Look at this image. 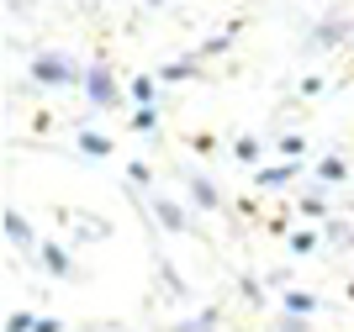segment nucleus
Listing matches in <instances>:
<instances>
[{
    "label": "nucleus",
    "mask_w": 354,
    "mask_h": 332,
    "mask_svg": "<svg viewBox=\"0 0 354 332\" xmlns=\"http://www.w3.org/2000/svg\"><path fill=\"white\" fill-rule=\"evenodd\" d=\"M301 211L307 217H328V195H301Z\"/></svg>",
    "instance_id": "obj_24"
},
{
    "label": "nucleus",
    "mask_w": 354,
    "mask_h": 332,
    "mask_svg": "<svg viewBox=\"0 0 354 332\" xmlns=\"http://www.w3.org/2000/svg\"><path fill=\"white\" fill-rule=\"evenodd\" d=\"M32 332H64V322L59 317H37V327H32Z\"/></svg>",
    "instance_id": "obj_26"
},
{
    "label": "nucleus",
    "mask_w": 354,
    "mask_h": 332,
    "mask_svg": "<svg viewBox=\"0 0 354 332\" xmlns=\"http://www.w3.org/2000/svg\"><path fill=\"white\" fill-rule=\"evenodd\" d=\"M127 179H133V185H143V190H153V169H148L143 159H133V164H127Z\"/></svg>",
    "instance_id": "obj_21"
},
{
    "label": "nucleus",
    "mask_w": 354,
    "mask_h": 332,
    "mask_svg": "<svg viewBox=\"0 0 354 332\" xmlns=\"http://www.w3.org/2000/svg\"><path fill=\"white\" fill-rule=\"evenodd\" d=\"M259 153H265V148H259V137H238V143H233V159H238V164H259Z\"/></svg>",
    "instance_id": "obj_16"
},
{
    "label": "nucleus",
    "mask_w": 354,
    "mask_h": 332,
    "mask_svg": "<svg viewBox=\"0 0 354 332\" xmlns=\"http://www.w3.org/2000/svg\"><path fill=\"white\" fill-rule=\"evenodd\" d=\"M74 148H80L85 159H111V153H117V143L101 137V132H74Z\"/></svg>",
    "instance_id": "obj_8"
},
{
    "label": "nucleus",
    "mask_w": 354,
    "mask_h": 332,
    "mask_svg": "<svg viewBox=\"0 0 354 332\" xmlns=\"http://www.w3.org/2000/svg\"><path fill=\"white\" fill-rule=\"evenodd\" d=\"M32 327H37L32 311H6V332H32Z\"/></svg>",
    "instance_id": "obj_22"
},
{
    "label": "nucleus",
    "mask_w": 354,
    "mask_h": 332,
    "mask_svg": "<svg viewBox=\"0 0 354 332\" xmlns=\"http://www.w3.org/2000/svg\"><path fill=\"white\" fill-rule=\"evenodd\" d=\"M344 37H349V21H344V16H328L323 27H312L307 43H312V48H339Z\"/></svg>",
    "instance_id": "obj_7"
},
{
    "label": "nucleus",
    "mask_w": 354,
    "mask_h": 332,
    "mask_svg": "<svg viewBox=\"0 0 354 332\" xmlns=\"http://www.w3.org/2000/svg\"><path fill=\"white\" fill-rule=\"evenodd\" d=\"M148 206H153V217L164 222V232H191V211L175 201V195H164V190H153L148 195Z\"/></svg>",
    "instance_id": "obj_4"
},
{
    "label": "nucleus",
    "mask_w": 354,
    "mask_h": 332,
    "mask_svg": "<svg viewBox=\"0 0 354 332\" xmlns=\"http://www.w3.org/2000/svg\"><path fill=\"white\" fill-rule=\"evenodd\" d=\"M32 264L43 269V275H53V280H80L85 269H80V259H74L64 243H43L37 253H32Z\"/></svg>",
    "instance_id": "obj_3"
},
{
    "label": "nucleus",
    "mask_w": 354,
    "mask_h": 332,
    "mask_svg": "<svg viewBox=\"0 0 354 332\" xmlns=\"http://www.w3.org/2000/svg\"><path fill=\"white\" fill-rule=\"evenodd\" d=\"M6 237H11V248H27V253H37L43 248V237H37V227H32L16 206H6Z\"/></svg>",
    "instance_id": "obj_5"
},
{
    "label": "nucleus",
    "mask_w": 354,
    "mask_h": 332,
    "mask_svg": "<svg viewBox=\"0 0 354 332\" xmlns=\"http://www.w3.org/2000/svg\"><path fill=\"white\" fill-rule=\"evenodd\" d=\"M317 295H312V290H286L281 295V311H291V317H312V311H317Z\"/></svg>",
    "instance_id": "obj_10"
},
{
    "label": "nucleus",
    "mask_w": 354,
    "mask_h": 332,
    "mask_svg": "<svg viewBox=\"0 0 354 332\" xmlns=\"http://www.w3.org/2000/svg\"><path fill=\"white\" fill-rule=\"evenodd\" d=\"M275 148H281V159H286V164H296L301 153H307V137H296V132H291V137H281Z\"/></svg>",
    "instance_id": "obj_19"
},
{
    "label": "nucleus",
    "mask_w": 354,
    "mask_h": 332,
    "mask_svg": "<svg viewBox=\"0 0 354 332\" xmlns=\"http://www.w3.org/2000/svg\"><path fill=\"white\" fill-rule=\"evenodd\" d=\"M106 332H117V327H106Z\"/></svg>",
    "instance_id": "obj_28"
},
{
    "label": "nucleus",
    "mask_w": 354,
    "mask_h": 332,
    "mask_svg": "<svg viewBox=\"0 0 354 332\" xmlns=\"http://www.w3.org/2000/svg\"><path fill=\"white\" fill-rule=\"evenodd\" d=\"M201 74V58H180V64H159V85H180V79H196Z\"/></svg>",
    "instance_id": "obj_9"
},
{
    "label": "nucleus",
    "mask_w": 354,
    "mask_h": 332,
    "mask_svg": "<svg viewBox=\"0 0 354 332\" xmlns=\"http://www.w3.org/2000/svg\"><path fill=\"white\" fill-rule=\"evenodd\" d=\"M185 190H191V206H196V211H217V206H222V190L212 185L207 174H191V179H185Z\"/></svg>",
    "instance_id": "obj_6"
},
{
    "label": "nucleus",
    "mask_w": 354,
    "mask_h": 332,
    "mask_svg": "<svg viewBox=\"0 0 354 332\" xmlns=\"http://www.w3.org/2000/svg\"><path fill=\"white\" fill-rule=\"evenodd\" d=\"M233 37H238V21L227 32H217V37H207V43H201V53L196 58H217V53H227V48H233Z\"/></svg>",
    "instance_id": "obj_15"
},
{
    "label": "nucleus",
    "mask_w": 354,
    "mask_h": 332,
    "mask_svg": "<svg viewBox=\"0 0 354 332\" xmlns=\"http://www.w3.org/2000/svg\"><path fill=\"white\" fill-rule=\"evenodd\" d=\"M80 95H85L95 111H122V106H127V101H122L117 74H111V64H106V58H95V64L85 69V90H80Z\"/></svg>",
    "instance_id": "obj_2"
},
{
    "label": "nucleus",
    "mask_w": 354,
    "mask_h": 332,
    "mask_svg": "<svg viewBox=\"0 0 354 332\" xmlns=\"http://www.w3.org/2000/svg\"><path fill=\"white\" fill-rule=\"evenodd\" d=\"M291 179H296V164H275V169H259V174H254V185H259V190L291 185Z\"/></svg>",
    "instance_id": "obj_13"
},
{
    "label": "nucleus",
    "mask_w": 354,
    "mask_h": 332,
    "mask_svg": "<svg viewBox=\"0 0 354 332\" xmlns=\"http://www.w3.org/2000/svg\"><path fill=\"white\" fill-rule=\"evenodd\" d=\"M32 85H48V90H85V69L90 64H74L69 53H32Z\"/></svg>",
    "instance_id": "obj_1"
},
{
    "label": "nucleus",
    "mask_w": 354,
    "mask_h": 332,
    "mask_svg": "<svg viewBox=\"0 0 354 332\" xmlns=\"http://www.w3.org/2000/svg\"><path fill=\"white\" fill-rule=\"evenodd\" d=\"M217 327H222V311H217V306H207L201 317H180L169 332H217Z\"/></svg>",
    "instance_id": "obj_11"
},
{
    "label": "nucleus",
    "mask_w": 354,
    "mask_h": 332,
    "mask_svg": "<svg viewBox=\"0 0 354 332\" xmlns=\"http://www.w3.org/2000/svg\"><path fill=\"white\" fill-rule=\"evenodd\" d=\"M349 301H354V280H349Z\"/></svg>",
    "instance_id": "obj_27"
},
{
    "label": "nucleus",
    "mask_w": 354,
    "mask_h": 332,
    "mask_svg": "<svg viewBox=\"0 0 354 332\" xmlns=\"http://www.w3.org/2000/svg\"><path fill=\"white\" fill-rule=\"evenodd\" d=\"M275 332H312V327H307V317H291V311H281V317H275Z\"/></svg>",
    "instance_id": "obj_23"
},
{
    "label": "nucleus",
    "mask_w": 354,
    "mask_h": 332,
    "mask_svg": "<svg viewBox=\"0 0 354 332\" xmlns=\"http://www.w3.org/2000/svg\"><path fill=\"white\" fill-rule=\"evenodd\" d=\"M127 95H133V106H153L159 101V79H153V74H138L133 85H127Z\"/></svg>",
    "instance_id": "obj_12"
},
{
    "label": "nucleus",
    "mask_w": 354,
    "mask_h": 332,
    "mask_svg": "<svg viewBox=\"0 0 354 332\" xmlns=\"http://www.w3.org/2000/svg\"><path fill=\"white\" fill-rule=\"evenodd\" d=\"M317 243H323V232H291V237H286V248H291V253H312Z\"/></svg>",
    "instance_id": "obj_18"
},
{
    "label": "nucleus",
    "mask_w": 354,
    "mask_h": 332,
    "mask_svg": "<svg viewBox=\"0 0 354 332\" xmlns=\"http://www.w3.org/2000/svg\"><path fill=\"white\" fill-rule=\"evenodd\" d=\"M159 275H164V290H169V295H185V280L175 275V264H169V259H159Z\"/></svg>",
    "instance_id": "obj_20"
},
{
    "label": "nucleus",
    "mask_w": 354,
    "mask_h": 332,
    "mask_svg": "<svg viewBox=\"0 0 354 332\" xmlns=\"http://www.w3.org/2000/svg\"><path fill=\"white\" fill-rule=\"evenodd\" d=\"M317 179H323V185H344V179H349V164H344L339 153H328V159L317 164Z\"/></svg>",
    "instance_id": "obj_14"
},
{
    "label": "nucleus",
    "mask_w": 354,
    "mask_h": 332,
    "mask_svg": "<svg viewBox=\"0 0 354 332\" xmlns=\"http://www.w3.org/2000/svg\"><path fill=\"white\" fill-rule=\"evenodd\" d=\"M238 295H243V301H254V306H259V301H265V285H259V280H243V285H238Z\"/></svg>",
    "instance_id": "obj_25"
},
{
    "label": "nucleus",
    "mask_w": 354,
    "mask_h": 332,
    "mask_svg": "<svg viewBox=\"0 0 354 332\" xmlns=\"http://www.w3.org/2000/svg\"><path fill=\"white\" fill-rule=\"evenodd\" d=\"M133 127L138 132H159V106H133Z\"/></svg>",
    "instance_id": "obj_17"
}]
</instances>
